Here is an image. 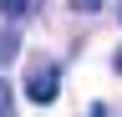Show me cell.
<instances>
[{"label":"cell","instance_id":"3957f363","mask_svg":"<svg viewBox=\"0 0 122 117\" xmlns=\"http://www.w3.org/2000/svg\"><path fill=\"white\" fill-rule=\"evenodd\" d=\"M30 5H36V0H0V10H5V15H10V20H20V15H25V10H30Z\"/></svg>","mask_w":122,"mask_h":117},{"label":"cell","instance_id":"8992f818","mask_svg":"<svg viewBox=\"0 0 122 117\" xmlns=\"http://www.w3.org/2000/svg\"><path fill=\"white\" fill-rule=\"evenodd\" d=\"M92 117H107V107H102V102H97V107H92Z\"/></svg>","mask_w":122,"mask_h":117},{"label":"cell","instance_id":"5b68a950","mask_svg":"<svg viewBox=\"0 0 122 117\" xmlns=\"http://www.w3.org/2000/svg\"><path fill=\"white\" fill-rule=\"evenodd\" d=\"M0 117H10V92L0 86Z\"/></svg>","mask_w":122,"mask_h":117},{"label":"cell","instance_id":"52a82bcc","mask_svg":"<svg viewBox=\"0 0 122 117\" xmlns=\"http://www.w3.org/2000/svg\"><path fill=\"white\" fill-rule=\"evenodd\" d=\"M117 71H122V51H117Z\"/></svg>","mask_w":122,"mask_h":117},{"label":"cell","instance_id":"7a4b0ae2","mask_svg":"<svg viewBox=\"0 0 122 117\" xmlns=\"http://www.w3.org/2000/svg\"><path fill=\"white\" fill-rule=\"evenodd\" d=\"M15 51H20V36H15V31H0V61H15Z\"/></svg>","mask_w":122,"mask_h":117},{"label":"cell","instance_id":"277c9868","mask_svg":"<svg viewBox=\"0 0 122 117\" xmlns=\"http://www.w3.org/2000/svg\"><path fill=\"white\" fill-rule=\"evenodd\" d=\"M71 10H86L92 15V10H102V0H71Z\"/></svg>","mask_w":122,"mask_h":117},{"label":"cell","instance_id":"6da1fadb","mask_svg":"<svg viewBox=\"0 0 122 117\" xmlns=\"http://www.w3.org/2000/svg\"><path fill=\"white\" fill-rule=\"evenodd\" d=\"M25 97L41 102V107H46V102H56V71H51V66L30 71V76H25Z\"/></svg>","mask_w":122,"mask_h":117}]
</instances>
